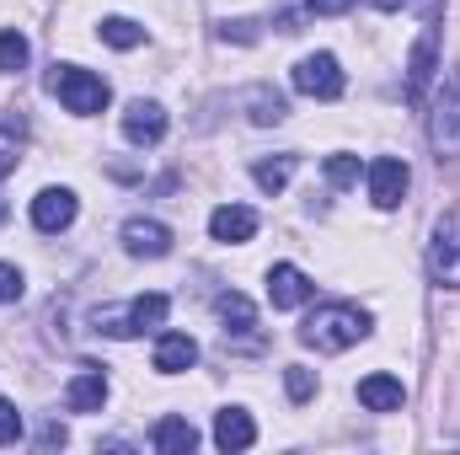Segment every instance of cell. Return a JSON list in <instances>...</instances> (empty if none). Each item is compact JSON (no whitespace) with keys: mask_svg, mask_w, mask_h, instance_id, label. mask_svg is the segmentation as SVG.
Returning a JSON list of instances; mask_svg holds the SVG:
<instances>
[{"mask_svg":"<svg viewBox=\"0 0 460 455\" xmlns=\"http://www.w3.org/2000/svg\"><path fill=\"white\" fill-rule=\"evenodd\" d=\"M369 333V311H358V306H343V300H332V306H316L311 317H305V327H300V343H311L316 353H343L353 343Z\"/></svg>","mask_w":460,"mask_h":455,"instance_id":"cell-1","label":"cell"},{"mask_svg":"<svg viewBox=\"0 0 460 455\" xmlns=\"http://www.w3.org/2000/svg\"><path fill=\"white\" fill-rule=\"evenodd\" d=\"M49 92L70 108V113H81V118H92V113H102L108 108V81L102 76H92V70H81V65H54L49 70Z\"/></svg>","mask_w":460,"mask_h":455,"instance_id":"cell-2","label":"cell"},{"mask_svg":"<svg viewBox=\"0 0 460 455\" xmlns=\"http://www.w3.org/2000/svg\"><path fill=\"white\" fill-rule=\"evenodd\" d=\"M166 311H172V300H166V295H134L123 311H97V333H108V338L155 333V327L166 322Z\"/></svg>","mask_w":460,"mask_h":455,"instance_id":"cell-3","label":"cell"},{"mask_svg":"<svg viewBox=\"0 0 460 455\" xmlns=\"http://www.w3.org/2000/svg\"><path fill=\"white\" fill-rule=\"evenodd\" d=\"M429 139H434L439 166H456V161H460V76H450V81H445V92L434 97Z\"/></svg>","mask_w":460,"mask_h":455,"instance_id":"cell-4","label":"cell"},{"mask_svg":"<svg viewBox=\"0 0 460 455\" xmlns=\"http://www.w3.org/2000/svg\"><path fill=\"white\" fill-rule=\"evenodd\" d=\"M343 70H338V59L332 54H305L300 65H295V92H305V97H316V103H338L343 97Z\"/></svg>","mask_w":460,"mask_h":455,"instance_id":"cell-5","label":"cell"},{"mask_svg":"<svg viewBox=\"0 0 460 455\" xmlns=\"http://www.w3.org/2000/svg\"><path fill=\"white\" fill-rule=\"evenodd\" d=\"M429 279L439 290H460V220H439L429 241Z\"/></svg>","mask_w":460,"mask_h":455,"instance_id":"cell-6","label":"cell"},{"mask_svg":"<svg viewBox=\"0 0 460 455\" xmlns=\"http://www.w3.org/2000/svg\"><path fill=\"white\" fill-rule=\"evenodd\" d=\"M407 183H412L407 161H396V156L369 161V199H375V210H396L407 199Z\"/></svg>","mask_w":460,"mask_h":455,"instance_id":"cell-7","label":"cell"},{"mask_svg":"<svg viewBox=\"0 0 460 455\" xmlns=\"http://www.w3.org/2000/svg\"><path fill=\"white\" fill-rule=\"evenodd\" d=\"M161 134H166V108H161V103H145V97H139V103L123 108V139H128V145L145 150V145H161Z\"/></svg>","mask_w":460,"mask_h":455,"instance_id":"cell-8","label":"cell"},{"mask_svg":"<svg viewBox=\"0 0 460 455\" xmlns=\"http://www.w3.org/2000/svg\"><path fill=\"white\" fill-rule=\"evenodd\" d=\"M268 300H273V311H295L311 300V279L295 263H273L268 268Z\"/></svg>","mask_w":460,"mask_h":455,"instance_id":"cell-9","label":"cell"},{"mask_svg":"<svg viewBox=\"0 0 460 455\" xmlns=\"http://www.w3.org/2000/svg\"><path fill=\"white\" fill-rule=\"evenodd\" d=\"M32 226L43 230V236L70 230L75 226V193H70V188H43V193L32 199Z\"/></svg>","mask_w":460,"mask_h":455,"instance_id":"cell-10","label":"cell"},{"mask_svg":"<svg viewBox=\"0 0 460 455\" xmlns=\"http://www.w3.org/2000/svg\"><path fill=\"white\" fill-rule=\"evenodd\" d=\"M434 70H439V32L429 27V32L418 38V49H412V59H407V103H423V92H429V81H434Z\"/></svg>","mask_w":460,"mask_h":455,"instance_id":"cell-11","label":"cell"},{"mask_svg":"<svg viewBox=\"0 0 460 455\" xmlns=\"http://www.w3.org/2000/svg\"><path fill=\"white\" fill-rule=\"evenodd\" d=\"M102 402H108V375L102 370H75L70 375V386H65V407L70 413H102Z\"/></svg>","mask_w":460,"mask_h":455,"instance_id":"cell-12","label":"cell"},{"mask_svg":"<svg viewBox=\"0 0 460 455\" xmlns=\"http://www.w3.org/2000/svg\"><path fill=\"white\" fill-rule=\"evenodd\" d=\"M209 236L226 241V246L252 241V236H257V210H246V204H220V210L209 215Z\"/></svg>","mask_w":460,"mask_h":455,"instance_id":"cell-13","label":"cell"},{"mask_svg":"<svg viewBox=\"0 0 460 455\" xmlns=\"http://www.w3.org/2000/svg\"><path fill=\"white\" fill-rule=\"evenodd\" d=\"M358 402H364L369 413H402L407 386H402L396 375H364V380H358Z\"/></svg>","mask_w":460,"mask_h":455,"instance_id":"cell-14","label":"cell"},{"mask_svg":"<svg viewBox=\"0 0 460 455\" xmlns=\"http://www.w3.org/2000/svg\"><path fill=\"white\" fill-rule=\"evenodd\" d=\"M123 246L134 257H166L172 252V230L161 226V220H128L123 226Z\"/></svg>","mask_w":460,"mask_h":455,"instance_id":"cell-15","label":"cell"},{"mask_svg":"<svg viewBox=\"0 0 460 455\" xmlns=\"http://www.w3.org/2000/svg\"><path fill=\"white\" fill-rule=\"evenodd\" d=\"M193 364H199V343L188 333H161V343H155V370L161 375H182Z\"/></svg>","mask_w":460,"mask_h":455,"instance_id":"cell-16","label":"cell"},{"mask_svg":"<svg viewBox=\"0 0 460 455\" xmlns=\"http://www.w3.org/2000/svg\"><path fill=\"white\" fill-rule=\"evenodd\" d=\"M252 440H257L252 413H241V407L215 413V445H220V451H252Z\"/></svg>","mask_w":460,"mask_h":455,"instance_id":"cell-17","label":"cell"},{"mask_svg":"<svg viewBox=\"0 0 460 455\" xmlns=\"http://www.w3.org/2000/svg\"><path fill=\"white\" fill-rule=\"evenodd\" d=\"M150 445L161 455H193L199 451V429H193L188 418H161V424L150 429Z\"/></svg>","mask_w":460,"mask_h":455,"instance_id":"cell-18","label":"cell"},{"mask_svg":"<svg viewBox=\"0 0 460 455\" xmlns=\"http://www.w3.org/2000/svg\"><path fill=\"white\" fill-rule=\"evenodd\" d=\"M220 322H226V338L230 333H252V327H257V311H252L246 295L230 290V295H220Z\"/></svg>","mask_w":460,"mask_h":455,"instance_id":"cell-19","label":"cell"},{"mask_svg":"<svg viewBox=\"0 0 460 455\" xmlns=\"http://www.w3.org/2000/svg\"><path fill=\"white\" fill-rule=\"evenodd\" d=\"M252 177H257V188H262V193H284V183L295 177V156H273V161H257V166H252Z\"/></svg>","mask_w":460,"mask_h":455,"instance_id":"cell-20","label":"cell"},{"mask_svg":"<svg viewBox=\"0 0 460 455\" xmlns=\"http://www.w3.org/2000/svg\"><path fill=\"white\" fill-rule=\"evenodd\" d=\"M284 118H289L284 92H273V86H257L252 92V123H284Z\"/></svg>","mask_w":460,"mask_h":455,"instance_id":"cell-21","label":"cell"},{"mask_svg":"<svg viewBox=\"0 0 460 455\" xmlns=\"http://www.w3.org/2000/svg\"><path fill=\"white\" fill-rule=\"evenodd\" d=\"M102 43H108V49H139V43H145V27L128 22V16H108V22H102Z\"/></svg>","mask_w":460,"mask_h":455,"instance_id":"cell-22","label":"cell"},{"mask_svg":"<svg viewBox=\"0 0 460 455\" xmlns=\"http://www.w3.org/2000/svg\"><path fill=\"white\" fill-rule=\"evenodd\" d=\"M27 54H32L27 38H22L16 27H5V32H0V76H16V70L27 65Z\"/></svg>","mask_w":460,"mask_h":455,"instance_id":"cell-23","label":"cell"},{"mask_svg":"<svg viewBox=\"0 0 460 455\" xmlns=\"http://www.w3.org/2000/svg\"><path fill=\"white\" fill-rule=\"evenodd\" d=\"M284 391H289V402H311V397H316V370L289 364V370H284Z\"/></svg>","mask_w":460,"mask_h":455,"instance_id":"cell-24","label":"cell"},{"mask_svg":"<svg viewBox=\"0 0 460 455\" xmlns=\"http://www.w3.org/2000/svg\"><path fill=\"white\" fill-rule=\"evenodd\" d=\"M16 134H22V118H5V123H0V177H11L16 161H22V156H16Z\"/></svg>","mask_w":460,"mask_h":455,"instance_id":"cell-25","label":"cell"},{"mask_svg":"<svg viewBox=\"0 0 460 455\" xmlns=\"http://www.w3.org/2000/svg\"><path fill=\"white\" fill-rule=\"evenodd\" d=\"M327 183L332 188H353L358 183V156H327Z\"/></svg>","mask_w":460,"mask_h":455,"instance_id":"cell-26","label":"cell"},{"mask_svg":"<svg viewBox=\"0 0 460 455\" xmlns=\"http://www.w3.org/2000/svg\"><path fill=\"white\" fill-rule=\"evenodd\" d=\"M22 268H11V263H0V306H11V300H22Z\"/></svg>","mask_w":460,"mask_h":455,"instance_id":"cell-27","label":"cell"},{"mask_svg":"<svg viewBox=\"0 0 460 455\" xmlns=\"http://www.w3.org/2000/svg\"><path fill=\"white\" fill-rule=\"evenodd\" d=\"M16 440H22V413L0 397V445H16Z\"/></svg>","mask_w":460,"mask_h":455,"instance_id":"cell-28","label":"cell"},{"mask_svg":"<svg viewBox=\"0 0 460 455\" xmlns=\"http://www.w3.org/2000/svg\"><path fill=\"white\" fill-rule=\"evenodd\" d=\"M358 0H305V11L311 16H343V11H353Z\"/></svg>","mask_w":460,"mask_h":455,"instance_id":"cell-29","label":"cell"},{"mask_svg":"<svg viewBox=\"0 0 460 455\" xmlns=\"http://www.w3.org/2000/svg\"><path fill=\"white\" fill-rule=\"evenodd\" d=\"M220 38H235V43H252V38H257V22H226V27H220Z\"/></svg>","mask_w":460,"mask_h":455,"instance_id":"cell-30","label":"cell"},{"mask_svg":"<svg viewBox=\"0 0 460 455\" xmlns=\"http://www.w3.org/2000/svg\"><path fill=\"white\" fill-rule=\"evenodd\" d=\"M5 215H11V204H5V199H0V220H5Z\"/></svg>","mask_w":460,"mask_h":455,"instance_id":"cell-31","label":"cell"}]
</instances>
